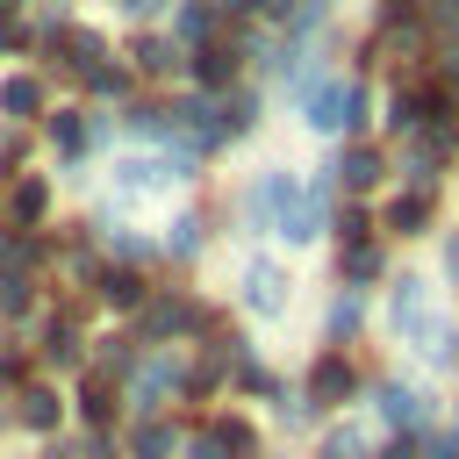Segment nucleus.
<instances>
[{"label":"nucleus","mask_w":459,"mask_h":459,"mask_svg":"<svg viewBox=\"0 0 459 459\" xmlns=\"http://www.w3.org/2000/svg\"><path fill=\"white\" fill-rule=\"evenodd\" d=\"M430 459H459V437H430Z\"/></svg>","instance_id":"nucleus-20"},{"label":"nucleus","mask_w":459,"mask_h":459,"mask_svg":"<svg viewBox=\"0 0 459 459\" xmlns=\"http://www.w3.org/2000/svg\"><path fill=\"white\" fill-rule=\"evenodd\" d=\"M136 65H143V72H172L179 57H172V43H158V36H143V43H136Z\"/></svg>","instance_id":"nucleus-11"},{"label":"nucleus","mask_w":459,"mask_h":459,"mask_svg":"<svg viewBox=\"0 0 459 459\" xmlns=\"http://www.w3.org/2000/svg\"><path fill=\"white\" fill-rule=\"evenodd\" d=\"M43 359H50V366H72V359H79V337H72V330L57 323V330L43 337Z\"/></svg>","instance_id":"nucleus-12"},{"label":"nucleus","mask_w":459,"mask_h":459,"mask_svg":"<svg viewBox=\"0 0 459 459\" xmlns=\"http://www.w3.org/2000/svg\"><path fill=\"white\" fill-rule=\"evenodd\" d=\"M287 294H294V280H287L273 258H251V265H244V301H251L258 316H280V308H287Z\"/></svg>","instance_id":"nucleus-2"},{"label":"nucleus","mask_w":459,"mask_h":459,"mask_svg":"<svg viewBox=\"0 0 459 459\" xmlns=\"http://www.w3.org/2000/svg\"><path fill=\"white\" fill-rule=\"evenodd\" d=\"M423 215H430V194H402V201L387 208V230H402V237H409V230H416Z\"/></svg>","instance_id":"nucleus-8"},{"label":"nucleus","mask_w":459,"mask_h":459,"mask_svg":"<svg viewBox=\"0 0 459 459\" xmlns=\"http://www.w3.org/2000/svg\"><path fill=\"white\" fill-rule=\"evenodd\" d=\"M323 459H359V430H330L323 437Z\"/></svg>","instance_id":"nucleus-16"},{"label":"nucleus","mask_w":459,"mask_h":459,"mask_svg":"<svg viewBox=\"0 0 459 459\" xmlns=\"http://www.w3.org/2000/svg\"><path fill=\"white\" fill-rule=\"evenodd\" d=\"M122 7H129V14H151V7H158V0H122Z\"/></svg>","instance_id":"nucleus-22"},{"label":"nucleus","mask_w":459,"mask_h":459,"mask_svg":"<svg viewBox=\"0 0 459 459\" xmlns=\"http://www.w3.org/2000/svg\"><path fill=\"white\" fill-rule=\"evenodd\" d=\"M308 394H316V402H344V394H351V366H344V359H316Z\"/></svg>","instance_id":"nucleus-3"},{"label":"nucleus","mask_w":459,"mask_h":459,"mask_svg":"<svg viewBox=\"0 0 459 459\" xmlns=\"http://www.w3.org/2000/svg\"><path fill=\"white\" fill-rule=\"evenodd\" d=\"M344 273H351V280H373V273H380V251H373V244H351Z\"/></svg>","instance_id":"nucleus-14"},{"label":"nucleus","mask_w":459,"mask_h":459,"mask_svg":"<svg viewBox=\"0 0 459 459\" xmlns=\"http://www.w3.org/2000/svg\"><path fill=\"white\" fill-rule=\"evenodd\" d=\"M380 459H416V445H409V437H394V445H387Z\"/></svg>","instance_id":"nucleus-21"},{"label":"nucleus","mask_w":459,"mask_h":459,"mask_svg":"<svg viewBox=\"0 0 459 459\" xmlns=\"http://www.w3.org/2000/svg\"><path fill=\"white\" fill-rule=\"evenodd\" d=\"M43 201H50V186H43V179H22V186H14V222L29 230V222L43 215Z\"/></svg>","instance_id":"nucleus-7"},{"label":"nucleus","mask_w":459,"mask_h":459,"mask_svg":"<svg viewBox=\"0 0 459 459\" xmlns=\"http://www.w3.org/2000/svg\"><path fill=\"white\" fill-rule=\"evenodd\" d=\"M337 179H344V186H373V179H380V151H366V143H351V151L337 158Z\"/></svg>","instance_id":"nucleus-5"},{"label":"nucleus","mask_w":459,"mask_h":459,"mask_svg":"<svg viewBox=\"0 0 459 459\" xmlns=\"http://www.w3.org/2000/svg\"><path fill=\"white\" fill-rule=\"evenodd\" d=\"M50 143H57V151H79V143H86L79 115H57V122H50Z\"/></svg>","instance_id":"nucleus-13"},{"label":"nucleus","mask_w":459,"mask_h":459,"mask_svg":"<svg viewBox=\"0 0 459 459\" xmlns=\"http://www.w3.org/2000/svg\"><path fill=\"white\" fill-rule=\"evenodd\" d=\"M165 452H172L165 430H136V459H165Z\"/></svg>","instance_id":"nucleus-17"},{"label":"nucleus","mask_w":459,"mask_h":459,"mask_svg":"<svg viewBox=\"0 0 459 459\" xmlns=\"http://www.w3.org/2000/svg\"><path fill=\"white\" fill-rule=\"evenodd\" d=\"M179 36L201 43V36H208V7H186V14H179Z\"/></svg>","instance_id":"nucleus-18"},{"label":"nucleus","mask_w":459,"mask_h":459,"mask_svg":"<svg viewBox=\"0 0 459 459\" xmlns=\"http://www.w3.org/2000/svg\"><path fill=\"white\" fill-rule=\"evenodd\" d=\"M230 72H237V50H222V43H208V50H201V79H208V86H222Z\"/></svg>","instance_id":"nucleus-10"},{"label":"nucleus","mask_w":459,"mask_h":459,"mask_svg":"<svg viewBox=\"0 0 459 459\" xmlns=\"http://www.w3.org/2000/svg\"><path fill=\"white\" fill-rule=\"evenodd\" d=\"M351 323H359V301H351V294H344V301H337V308H330V330H337V337H344V330H351Z\"/></svg>","instance_id":"nucleus-19"},{"label":"nucleus","mask_w":459,"mask_h":459,"mask_svg":"<svg viewBox=\"0 0 459 459\" xmlns=\"http://www.w3.org/2000/svg\"><path fill=\"white\" fill-rule=\"evenodd\" d=\"M100 294H108L115 308H136V301H143V280H136V273H108V280H100Z\"/></svg>","instance_id":"nucleus-9"},{"label":"nucleus","mask_w":459,"mask_h":459,"mask_svg":"<svg viewBox=\"0 0 459 459\" xmlns=\"http://www.w3.org/2000/svg\"><path fill=\"white\" fill-rule=\"evenodd\" d=\"M359 108H366V93H359L351 79H330V86L316 93V108H308V122H316L323 136H337V129H351V122H359Z\"/></svg>","instance_id":"nucleus-1"},{"label":"nucleus","mask_w":459,"mask_h":459,"mask_svg":"<svg viewBox=\"0 0 459 459\" xmlns=\"http://www.w3.org/2000/svg\"><path fill=\"white\" fill-rule=\"evenodd\" d=\"M22 416H29V423H57V402H50L43 387H29V394H22Z\"/></svg>","instance_id":"nucleus-15"},{"label":"nucleus","mask_w":459,"mask_h":459,"mask_svg":"<svg viewBox=\"0 0 459 459\" xmlns=\"http://www.w3.org/2000/svg\"><path fill=\"white\" fill-rule=\"evenodd\" d=\"M0 108H7V115H36V108H43V86H36L29 72H14V79H0Z\"/></svg>","instance_id":"nucleus-4"},{"label":"nucleus","mask_w":459,"mask_h":459,"mask_svg":"<svg viewBox=\"0 0 459 459\" xmlns=\"http://www.w3.org/2000/svg\"><path fill=\"white\" fill-rule=\"evenodd\" d=\"M380 416H387V423H423V394L387 380V387H380Z\"/></svg>","instance_id":"nucleus-6"}]
</instances>
